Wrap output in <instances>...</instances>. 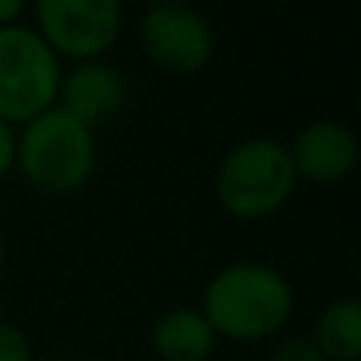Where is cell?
Listing matches in <instances>:
<instances>
[{
	"instance_id": "cell-1",
	"label": "cell",
	"mask_w": 361,
	"mask_h": 361,
	"mask_svg": "<svg viewBox=\"0 0 361 361\" xmlns=\"http://www.w3.org/2000/svg\"><path fill=\"white\" fill-rule=\"evenodd\" d=\"M203 317L219 339L260 343L292 320V282L269 263L241 260L219 269L203 288Z\"/></svg>"
},
{
	"instance_id": "cell-2",
	"label": "cell",
	"mask_w": 361,
	"mask_h": 361,
	"mask_svg": "<svg viewBox=\"0 0 361 361\" xmlns=\"http://www.w3.org/2000/svg\"><path fill=\"white\" fill-rule=\"evenodd\" d=\"M16 171L48 197L76 193L95 171V130L54 105L16 130Z\"/></svg>"
},
{
	"instance_id": "cell-3",
	"label": "cell",
	"mask_w": 361,
	"mask_h": 361,
	"mask_svg": "<svg viewBox=\"0 0 361 361\" xmlns=\"http://www.w3.org/2000/svg\"><path fill=\"white\" fill-rule=\"evenodd\" d=\"M216 200L238 222H257L292 200L298 175L288 146L273 137H254L231 146L216 169Z\"/></svg>"
},
{
	"instance_id": "cell-4",
	"label": "cell",
	"mask_w": 361,
	"mask_h": 361,
	"mask_svg": "<svg viewBox=\"0 0 361 361\" xmlns=\"http://www.w3.org/2000/svg\"><path fill=\"white\" fill-rule=\"evenodd\" d=\"M61 76V57L32 25H0V121L23 127L54 108Z\"/></svg>"
},
{
	"instance_id": "cell-5",
	"label": "cell",
	"mask_w": 361,
	"mask_h": 361,
	"mask_svg": "<svg viewBox=\"0 0 361 361\" xmlns=\"http://www.w3.org/2000/svg\"><path fill=\"white\" fill-rule=\"evenodd\" d=\"M32 29L73 63L105 57L124 29V0H32Z\"/></svg>"
},
{
	"instance_id": "cell-6",
	"label": "cell",
	"mask_w": 361,
	"mask_h": 361,
	"mask_svg": "<svg viewBox=\"0 0 361 361\" xmlns=\"http://www.w3.org/2000/svg\"><path fill=\"white\" fill-rule=\"evenodd\" d=\"M140 44L165 73L193 76L216 54V32L190 4H156L140 19Z\"/></svg>"
},
{
	"instance_id": "cell-7",
	"label": "cell",
	"mask_w": 361,
	"mask_h": 361,
	"mask_svg": "<svg viewBox=\"0 0 361 361\" xmlns=\"http://www.w3.org/2000/svg\"><path fill=\"white\" fill-rule=\"evenodd\" d=\"M288 159L298 180L311 184H336L355 171L361 159V143L355 130L339 121H311L295 133Z\"/></svg>"
},
{
	"instance_id": "cell-8",
	"label": "cell",
	"mask_w": 361,
	"mask_h": 361,
	"mask_svg": "<svg viewBox=\"0 0 361 361\" xmlns=\"http://www.w3.org/2000/svg\"><path fill=\"white\" fill-rule=\"evenodd\" d=\"M127 102V80L114 63L108 61H80L61 76L57 105L67 108L73 118L89 124L95 130L108 118L124 108Z\"/></svg>"
},
{
	"instance_id": "cell-9",
	"label": "cell",
	"mask_w": 361,
	"mask_h": 361,
	"mask_svg": "<svg viewBox=\"0 0 361 361\" xmlns=\"http://www.w3.org/2000/svg\"><path fill=\"white\" fill-rule=\"evenodd\" d=\"M219 336L200 307H175L162 314L149 333V345L159 361H206Z\"/></svg>"
},
{
	"instance_id": "cell-10",
	"label": "cell",
	"mask_w": 361,
	"mask_h": 361,
	"mask_svg": "<svg viewBox=\"0 0 361 361\" xmlns=\"http://www.w3.org/2000/svg\"><path fill=\"white\" fill-rule=\"evenodd\" d=\"M326 361H361V298H336L320 311L311 333Z\"/></svg>"
},
{
	"instance_id": "cell-11",
	"label": "cell",
	"mask_w": 361,
	"mask_h": 361,
	"mask_svg": "<svg viewBox=\"0 0 361 361\" xmlns=\"http://www.w3.org/2000/svg\"><path fill=\"white\" fill-rule=\"evenodd\" d=\"M0 361H35L29 336L10 320H0Z\"/></svg>"
},
{
	"instance_id": "cell-12",
	"label": "cell",
	"mask_w": 361,
	"mask_h": 361,
	"mask_svg": "<svg viewBox=\"0 0 361 361\" xmlns=\"http://www.w3.org/2000/svg\"><path fill=\"white\" fill-rule=\"evenodd\" d=\"M269 361H326L311 336H288L273 349Z\"/></svg>"
},
{
	"instance_id": "cell-13",
	"label": "cell",
	"mask_w": 361,
	"mask_h": 361,
	"mask_svg": "<svg viewBox=\"0 0 361 361\" xmlns=\"http://www.w3.org/2000/svg\"><path fill=\"white\" fill-rule=\"evenodd\" d=\"M16 169V127L0 121V180Z\"/></svg>"
},
{
	"instance_id": "cell-14",
	"label": "cell",
	"mask_w": 361,
	"mask_h": 361,
	"mask_svg": "<svg viewBox=\"0 0 361 361\" xmlns=\"http://www.w3.org/2000/svg\"><path fill=\"white\" fill-rule=\"evenodd\" d=\"M29 0H0V25H13L19 23V16L25 13Z\"/></svg>"
},
{
	"instance_id": "cell-15",
	"label": "cell",
	"mask_w": 361,
	"mask_h": 361,
	"mask_svg": "<svg viewBox=\"0 0 361 361\" xmlns=\"http://www.w3.org/2000/svg\"><path fill=\"white\" fill-rule=\"evenodd\" d=\"M4 267H6V241L0 235V273H4Z\"/></svg>"
},
{
	"instance_id": "cell-16",
	"label": "cell",
	"mask_w": 361,
	"mask_h": 361,
	"mask_svg": "<svg viewBox=\"0 0 361 361\" xmlns=\"http://www.w3.org/2000/svg\"><path fill=\"white\" fill-rule=\"evenodd\" d=\"M149 4L152 6H156V4H187V0H149Z\"/></svg>"
},
{
	"instance_id": "cell-17",
	"label": "cell",
	"mask_w": 361,
	"mask_h": 361,
	"mask_svg": "<svg viewBox=\"0 0 361 361\" xmlns=\"http://www.w3.org/2000/svg\"><path fill=\"white\" fill-rule=\"evenodd\" d=\"M358 298H361V260H358Z\"/></svg>"
}]
</instances>
